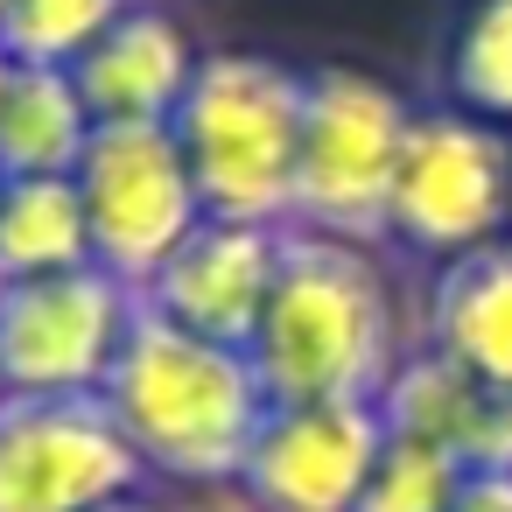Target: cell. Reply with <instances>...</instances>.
Returning a JSON list of instances; mask_svg holds the SVG:
<instances>
[{
  "label": "cell",
  "instance_id": "cell-1",
  "mask_svg": "<svg viewBox=\"0 0 512 512\" xmlns=\"http://www.w3.org/2000/svg\"><path fill=\"white\" fill-rule=\"evenodd\" d=\"M253 372L274 407L309 400H379L400 344L393 281L372 246L323 239V232H281V267L253 330Z\"/></svg>",
  "mask_w": 512,
  "mask_h": 512
},
{
  "label": "cell",
  "instance_id": "cell-2",
  "mask_svg": "<svg viewBox=\"0 0 512 512\" xmlns=\"http://www.w3.org/2000/svg\"><path fill=\"white\" fill-rule=\"evenodd\" d=\"M99 400L141 456L148 484H239L253 435L274 407L253 372V351L190 337L148 309H134V330Z\"/></svg>",
  "mask_w": 512,
  "mask_h": 512
},
{
  "label": "cell",
  "instance_id": "cell-3",
  "mask_svg": "<svg viewBox=\"0 0 512 512\" xmlns=\"http://www.w3.org/2000/svg\"><path fill=\"white\" fill-rule=\"evenodd\" d=\"M302 78H309V64H288L274 50H204L197 57L169 134L204 197V218L288 225L295 148H302Z\"/></svg>",
  "mask_w": 512,
  "mask_h": 512
},
{
  "label": "cell",
  "instance_id": "cell-4",
  "mask_svg": "<svg viewBox=\"0 0 512 512\" xmlns=\"http://www.w3.org/2000/svg\"><path fill=\"white\" fill-rule=\"evenodd\" d=\"M407 92L358 64H309L302 78V148H295V232L379 246L386 190L407 148Z\"/></svg>",
  "mask_w": 512,
  "mask_h": 512
},
{
  "label": "cell",
  "instance_id": "cell-5",
  "mask_svg": "<svg viewBox=\"0 0 512 512\" xmlns=\"http://www.w3.org/2000/svg\"><path fill=\"white\" fill-rule=\"evenodd\" d=\"M505 225H512V141L449 106H414L393 190H386L379 246L435 274L505 239Z\"/></svg>",
  "mask_w": 512,
  "mask_h": 512
},
{
  "label": "cell",
  "instance_id": "cell-6",
  "mask_svg": "<svg viewBox=\"0 0 512 512\" xmlns=\"http://www.w3.org/2000/svg\"><path fill=\"white\" fill-rule=\"evenodd\" d=\"M71 183L85 204L92 267L113 274L127 295H141L162 260L204 225V197L169 127H92V148Z\"/></svg>",
  "mask_w": 512,
  "mask_h": 512
},
{
  "label": "cell",
  "instance_id": "cell-7",
  "mask_svg": "<svg viewBox=\"0 0 512 512\" xmlns=\"http://www.w3.org/2000/svg\"><path fill=\"white\" fill-rule=\"evenodd\" d=\"M148 491L99 393H0V512H99Z\"/></svg>",
  "mask_w": 512,
  "mask_h": 512
},
{
  "label": "cell",
  "instance_id": "cell-8",
  "mask_svg": "<svg viewBox=\"0 0 512 512\" xmlns=\"http://www.w3.org/2000/svg\"><path fill=\"white\" fill-rule=\"evenodd\" d=\"M134 309L141 302L99 267L0 281V393H99Z\"/></svg>",
  "mask_w": 512,
  "mask_h": 512
},
{
  "label": "cell",
  "instance_id": "cell-9",
  "mask_svg": "<svg viewBox=\"0 0 512 512\" xmlns=\"http://www.w3.org/2000/svg\"><path fill=\"white\" fill-rule=\"evenodd\" d=\"M379 442H386L379 400L267 407L239 491L253 498V512H358Z\"/></svg>",
  "mask_w": 512,
  "mask_h": 512
},
{
  "label": "cell",
  "instance_id": "cell-10",
  "mask_svg": "<svg viewBox=\"0 0 512 512\" xmlns=\"http://www.w3.org/2000/svg\"><path fill=\"white\" fill-rule=\"evenodd\" d=\"M281 232L288 225H239V218H204L169 260L162 274L134 295L148 316L211 337V344H253L274 267H281Z\"/></svg>",
  "mask_w": 512,
  "mask_h": 512
},
{
  "label": "cell",
  "instance_id": "cell-11",
  "mask_svg": "<svg viewBox=\"0 0 512 512\" xmlns=\"http://www.w3.org/2000/svg\"><path fill=\"white\" fill-rule=\"evenodd\" d=\"M197 57L204 50L162 0H127L113 29L71 64V85H78L92 127H169L190 92Z\"/></svg>",
  "mask_w": 512,
  "mask_h": 512
},
{
  "label": "cell",
  "instance_id": "cell-12",
  "mask_svg": "<svg viewBox=\"0 0 512 512\" xmlns=\"http://www.w3.org/2000/svg\"><path fill=\"white\" fill-rule=\"evenodd\" d=\"M421 344L470 372L491 400H512V232L428 274Z\"/></svg>",
  "mask_w": 512,
  "mask_h": 512
},
{
  "label": "cell",
  "instance_id": "cell-13",
  "mask_svg": "<svg viewBox=\"0 0 512 512\" xmlns=\"http://www.w3.org/2000/svg\"><path fill=\"white\" fill-rule=\"evenodd\" d=\"M428 106L512 141V0H449L428 43Z\"/></svg>",
  "mask_w": 512,
  "mask_h": 512
},
{
  "label": "cell",
  "instance_id": "cell-14",
  "mask_svg": "<svg viewBox=\"0 0 512 512\" xmlns=\"http://www.w3.org/2000/svg\"><path fill=\"white\" fill-rule=\"evenodd\" d=\"M92 148V113L71 85V71L8 64L0 85V183L22 176H71Z\"/></svg>",
  "mask_w": 512,
  "mask_h": 512
},
{
  "label": "cell",
  "instance_id": "cell-15",
  "mask_svg": "<svg viewBox=\"0 0 512 512\" xmlns=\"http://www.w3.org/2000/svg\"><path fill=\"white\" fill-rule=\"evenodd\" d=\"M92 267V232L71 176H22L0 183V281L71 274Z\"/></svg>",
  "mask_w": 512,
  "mask_h": 512
},
{
  "label": "cell",
  "instance_id": "cell-16",
  "mask_svg": "<svg viewBox=\"0 0 512 512\" xmlns=\"http://www.w3.org/2000/svg\"><path fill=\"white\" fill-rule=\"evenodd\" d=\"M127 0H8L0 15V57L36 64V71H71Z\"/></svg>",
  "mask_w": 512,
  "mask_h": 512
},
{
  "label": "cell",
  "instance_id": "cell-17",
  "mask_svg": "<svg viewBox=\"0 0 512 512\" xmlns=\"http://www.w3.org/2000/svg\"><path fill=\"white\" fill-rule=\"evenodd\" d=\"M456 477H463L456 456H442V449H428L414 435H386L379 442V463L365 477L358 512H449Z\"/></svg>",
  "mask_w": 512,
  "mask_h": 512
},
{
  "label": "cell",
  "instance_id": "cell-18",
  "mask_svg": "<svg viewBox=\"0 0 512 512\" xmlns=\"http://www.w3.org/2000/svg\"><path fill=\"white\" fill-rule=\"evenodd\" d=\"M449 512H512V470H491V463L463 470Z\"/></svg>",
  "mask_w": 512,
  "mask_h": 512
},
{
  "label": "cell",
  "instance_id": "cell-19",
  "mask_svg": "<svg viewBox=\"0 0 512 512\" xmlns=\"http://www.w3.org/2000/svg\"><path fill=\"white\" fill-rule=\"evenodd\" d=\"M99 512H155V505H148V491H134V498H113V505H99Z\"/></svg>",
  "mask_w": 512,
  "mask_h": 512
},
{
  "label": "cell",
  "instance_id": "cell-20",
  "mask_svg": "<svg viewBox=\"0 0 512 512\" xmlns=\"http://www.w3.org/2000/svg\"><path fill=\"white\" fill-rule=\"evenodd\" d=\"M0 85H8V57H0Z\"/></svg>",
  "mask_w": 512,
  "mask_h": 512
},
{
  "label": "cell",
  "instance_id": "cell-21",
  "mask_svg": "<svg viewBox=\"0 0 512 512\" xmlns=\"http://www.w3.org/2000/svg\"><path fill=\"white\" fill-rule=\"evenodd\" d=\"M0 15H8V0H0Z\"/></svg>",
  "mask_w": 512,
  "mask_h": 512
}]
</instances>
